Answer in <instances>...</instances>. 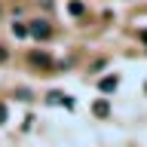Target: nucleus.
Wrapping results in <instances>:
<instances>
[{"label": "nucleus", "instance_id": "8", "mask_svg": "<svg viewBox=\"0 0 147 147\" xmlns=\"http://www.w3.org/2000/svg\"><path fill=\"white\" fill-rule=\"evenodd\" d=\"M6 119H9V110H6V104H0V126H3Z\"/></svg>", "mask_w": 147, "mask_h": 147}, {"label": "nucleus", "instance_id": "10", "mask_svg": "<svg viewBox=\"0 0 147 147\" xmlns=\"http://www.w3.org/2000/svg\"><path fill=\"white\" fill-rule=\"evenodd\" d=\"M141 40H144V43H147V31H144V34H141Z\"/></svg>", "mask_w": 147, "mask_h": 147}, {"label": "nucleus", "instance_id": "2", "mask_svg": "<svg viewBox=\"0 0 147 147\" xmlns=\"http://www.w3.org/2000/svg\"><path fill=\"white\" fill-rule=\"evenodd\" d=\"M46 101H49V104H61V107L74 110V98H71V95H64V92H49Z\"/></svg>", "mask_w": 147, "mask_h": 147}, {"label": "nucleus", "instance_id": "9", "mask_svg": "<svg viewBox=\"0 0 147 147\" xmlns=\"http://www.w3.org/2000/svg\"><path fill=\"white\" fill-rule=\"evenodd\" d=\"M0 61H6V49H0Z\"/></svg>", "mask_w": 147, "mask_h": 147}, {"label": "nucleus", "instance_id": "3", "mask_svg": "<svg viewBox=\"0 0 147 147\" xmlns=\"http://www.w3.org/2000/svg\"><path fill=\"white\" fill-rule=\"evenodd\" d=\"M28 61L37 64V67H49V64H52V58H49L46 52H31V55H28Z\"/></svg>", "mask_w": 147, "mask_h": 147}, {"label": "nucleus", "instance_id": "7", "mask_svg": "<svg viewBox=\"0 0 147 147\" xmlns=\"http://www.w3.org/2000/svg\"><path fill=\"white\" fill-rule=\"evenodd\" d=\"M12 34L16 37H28V25L25 22H16V25H12Z\"/></svg>", "mask_w": 147, "mask_h": 147}, {"label": "nucleus", "instance_id": "5", "mask_svg": "<svg viewBox=\"0 0 147 147\" xmlns=\"http://www.w3.org/2000/svg\"><path fill=\"white\" fill-rule=\"evenodd\" d=\"M98 86H101V92H113V89H117V77H104Z\"/></svg>", "mask_w": 147, "mask_h": 147}, {"label": "nucleus", "instance_id": "1", "mask_svg": "<svg viewBox=\"0 0 147 147\" xmlns=\"http://www.w3.org/2000/svg\"><path fill=\"white\" fill-rule=\"evenodd\" d=\"M28 34L34 37V40H49V37H52V25H49L46 18H37V22L28 25Z\"/></svg>", "mask_w": 147, "mask_h": 147}, {"label": "nucleus", "instance_id": "6", "mask_svg": "<svg viewBox=\"0 0 147 147\" xmlns=\"http://www.w3.org/2000/svg\"><path fill=\"white\" fill-rule=\"evenodd\" d=\"M71 16H83V12H86V6H83V0H71Z\"/></svg>", "mask_w": 147, "mask_h": 147}, {"label": "nucleus", "instance_id": "4", "mask_svg": "<svg viewBox=\"0 0 147 147\" xmlns=\"http://www.w3.org/2000/svg\"><path fill=\"white\" fill-rule=\"evenodd\" d=\"M92 113H95V117H107V113H110V104H107L104 98L95 101V104H92Z\"/></svg>", "mask_w": 147, "mask_h": 147}]
</instances>
